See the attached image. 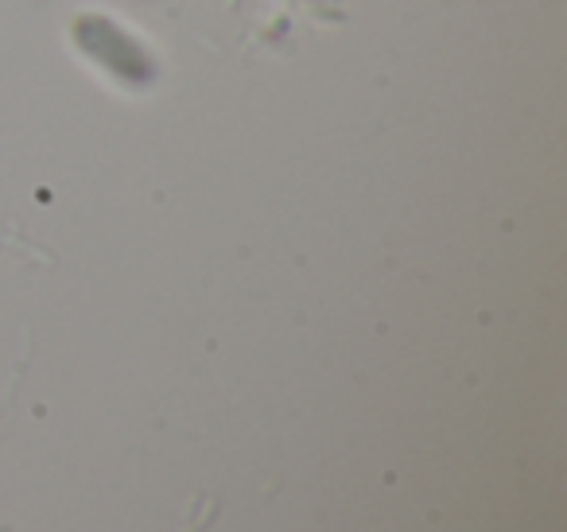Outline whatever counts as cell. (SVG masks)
I'll list each match as a JSON object with an SVG mask.
<instances>
[{
  "label": "cell",
  "instance_id": "cell-1",
  "mask_svg": "<svg viewBox=\"0 0 567 532\" xmlns=\"http://www.w3.org/2000/svg\"><path fill=\"white\" fill-rule=\"evenodd\" d=\"M74 48L86 55V63H94L97 71H105L113 82L128 90H148L159 79V63L152 59V51L136 40L128 28H121L105 12H82L71 24Z\"/></svg>",
  "mask_w": 567,
  "mask_h": 532
}]
</instances>
